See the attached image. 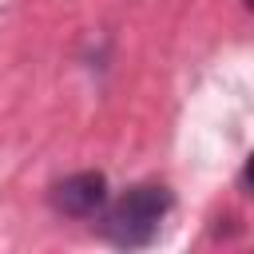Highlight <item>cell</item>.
<instances>
[{
	"label": "cell",
	"instance_id": "1",
	"mask_svg": "<svg viewBox=\"0 0 254 254\" xmlns=\"http://www.w3.org/2000/svg\"><path fill=\"white\" fill-rule=\"evenodd\" d=\"M167 210H171V190H167V187H155V183H139V187H131V190L107 210L103 230H107V238L119 242V246H147V242L159 234Z\"/></svg>",
	"mask_w": 254,
	"mask_h": 254
},
{
	"label": "cell",
	"instance_id": "2",
	"mask_svg": "<svg viewBox=\"0 0 254 254\" xmlns=\"http://www.w3.org/2000/svg\"><path fill=\"white\" fill-rule=\"evenodd\" d=\"M103 202H107V179H103L99 171L67 175V179L56 183V190H52V206H56L60 214H71V218H87V214H95Z\"/></svg>",
	"mask_w": 254,
	"mask_h": 254
}]
</instances>
